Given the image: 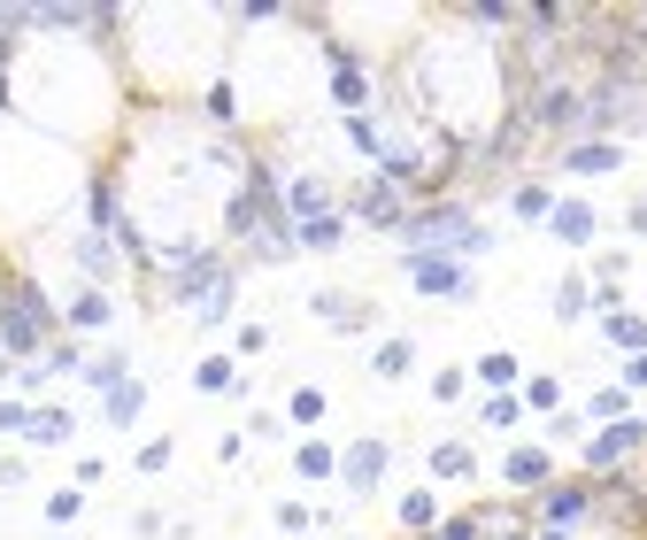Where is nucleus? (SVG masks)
<instances>
[{"instance_id":"f257e3e1","label":"nucleus","mask_w":647,"mask_h":540,"mask_svg":"<svg viewBox=\"0 0 647 540\" xmlns=\"http://www.w3.org/2000/svg\"><path fill=\"white\" fill-rule=\"evenodd\" d=\"M401 240H409V255H485L493 240H485V224L463 208V201H432V208H409L401 216Z\"/></svg>"},{"instance_id":"f03ea898","label":"nucleus","mask_w":647,"mask_h":540,"mask_svg":"<svg viewBox=\"0 0 647 540\" xmlns=\"http://www.w3.org/2000/svg\"><path fill=\"white\" fill-rule=\"evenodd\" d=\"M47 333H54V302L39 286H8V302H0V348L8 356H39Z\"/></svg>"},{"instance_id":"7ed1b4c3","label":"nucleus","mask_w":647,"mask_h":540,"mask_svg":"<svg viewBox=\"0 0 647 540\" xmlns=\"http://www.w3.org/2000/svg\"><path fill=\"white\" fill-rule=\"evenodd\" d=\"M401 271H409L417 294H471V271L455 255H401Z\"/></svg>"},{"instance_id":"20e7f679","label":"nucleus","mask_w":647,"mask_h":540,"mask_svg":"<svg viewBox=\"0 0 647 540\" xmlns=\"http://www.w3.org/2000/svg\"><path fill=\"white\" fill-rule=\"evenodd\" d=\"M633 448H647V425H640V417H617L609 432H594V440H586V471H617Z\"/></svg>"},{"instance_id":"39448f33","label":"nucleus","mask_w":647,"mask_h":540,"mask_svg":"<svg viewBox=\"0 0 647 540\" xmlns=\"http://www.w3.org/2000/svg\"><path fill=\"white\" fill-rule=\"evenodd\" d=\"M331 101H339L347 116H370V70H362L347 47H331Z\"/></svg>"},{"instance_id":"423d86ee","label":"nucleus","mask_w":647,"mask_h":540,"mask_svg":"<svg viewBox=\"0 0 647 540\" xmlns=\"http://www.w3.org/2000/svg\"><path fill=\"white\" fill-rule=\"evenodd\" d=\"M386 463H393V448H386V440H355V448L339 456V479H347V495H370V487L386 479Z\"/></svg>"},{"instance_id":"0eeeda50","label":"nucleus","mask_w":647,"mask_h":540,"mask_svg":"<svg viewBox=\"0 0 647 540\" xmlns=\"http://www.w3.org/2000/svg\"><path fill=\"white\" fill-rule=\"evenodd\" d=\"M355 216H362V224H393V232H401V216H409V208H401V185L386 179V171H378V179H362Z\"/></svg>"},{"instance_id":"6e6552de","label":"nucleus","mask_w":647,"mask_h":540,"mask_svg":"<svg viewBox=\"0 0 647 540\" xmlns=\"http://www.w3.org/2000/svg\"><path fill=\"white\" fill-rule=\"evenodd\" d=\"M617 163H625L617 140H578V147H563V171H578V179H602V171H617Z\"/></svg>"},{"instance_id":"1a4fd4ad","label":"nucleus","mask_w":647,"mask_h":540,"mask_svg":"<svg viewBox=\"0 0 647 540\" xmlns=\"http://www.w3.org/2000/svg\"><path fill=\"white\" fill-rule=\"evenodd\" d=\"M70 432H78V417H70L62 401H39V409H31V425H23V440H31V448H62Z\"/></svg>"},{"instance_id":"9d476101","label":"nucleus","mask_w":647,"mask_h":540,"mask_svg":"<svg viewBox=\"0 0 647 540\" xmlns=\"http://www.w3.org/2000/svg\"><path fill=\"white\" fill-rule=\"evenodd\" d=\"M109 317H116V302H109V286H85V294H78V302L62 309V325H70V333H101Z\"/></svg>"},{"instance_id":"9b49d317","label":"nucleus","mask_w":647,"mask_h":540,"mask_svg":"<svg viewBox=\"0 0 647 540\" xmlns=\"http://www.w3.org/2000/svg\"><path fill=\"white\" fill-rule=\"evenodd\" d=\"M586 510H594V487H547V495H540V518H547V526H571V518H586Z\"/></svg>"},{"instance_id":"f8f14e48","label":"nucleus","mask_w":647,"mask_h":540,"mask_svg":"<svg viewBox=\"0 0 647 540\" xmlns=\"http://www.w3.org/2000/svg\"><path fill=\"white\" fill-rule=\"evenodd\" d=\"M547 224H555V240H563V247H586V240H594V208H586V201H555V216H547Z\"/></svg>"},{"instance_id":"ddd939ff","label":"nucleus","mask_w":647,"mask_h":540,"mask_svg":"<svg viewBox=\"0 0 647 540\" xmlns=\"http://www.w3.org/2000/svg\"><path fill=\"white\" fill-rule=\"evenodd\" d=\"M501 479H509V487H524V495H532V487H540V479H547V448H509V456H501Z\"/></svg>"},{"instance_id":"4468645a","label":"nucleus","mask_w":647,"mask_h":540,"mask_svg":"<svg viewBox=\"0 0 647 540\" xmlns=\"http://www.w3.org/2000/svg\"><path fill=\"white\" fill-rule=\"evenodd\" d=\"M78 271L101 278V286L116 278V247H109V232H85V240H78Z\"/></svg>"},{"instance_id":"2eb2a0df","label":"nucleus","mask_w":647,"mask_h":540,"mask_svg":"<svg viewBox=\"0 0 647 540\" xmlns=\"http://www.w3.org/2000/svg\"><path fill=\"white\" fill-rule=\"evenodd\" d=\"M286 216H294V224H309V216H331L324 185H317V179H294V185H286Z\"/></svg>"},{"instance_id":"dca6fc26","label":"nucleus","mask_w":647,"mask_h":540,"mask_svg":"<svg viewBox=\"0 0 647 540\" xmlns=\"http://www.w3.org/2000/svg\"><path fill=\"white\" fill-rule=\"evenodd\" d=\"M602 333H609L625 356H640V348H647V317H633V309H609V317H602Z\"/></svg>"},{"instance_id":"f3484780","label":"nucleus","mask_w":647,"mask_h":540,"mask_svg":"<svg viewBox=\"0 0 647 540\" xmlns=\"http://www.w3.org/2000/svg\"><path fill=\"white\" fill-rule=\"evenodd\" d=\"M586 309H594V286H586V278H563V286H555V317H563V325H578Z\"/></svg>"},{"instance_id":"a211bd4d","label":"nucleus","mask_w":647,"mask_h":540,"mask_svg":"<svg viewBox=\"0 0 647 540\" xmlns=\"http://www.w3.org/2000/svg\"><path fill=\"white\" fill-rule=\"evenodd\" d=\"M140 409H147V386H140V378H124V386H109V425H132Z\"/></svg>"},{"instance_id":"6ab92c4d","label":"nucleus","mask_w":647,"mask_h":540,"mask_svg":"<svg viewBox=\"0 0 647 540\" xmlns=\"http://www.w3.org/2000/svg\"><path fill=\"white\" fill-rule=\"evenodd\" d=\"M509 208H516L524 224H540V216H555V193H547V185H516V193H509Z\"/></svg>"},{"instance_id":"aec40b11","label":"nucleus","mask_w":647,"mask_h":540,"mask_svg":"<svg viewBox=\"0 0 647 540\" xmlns=\"http://www.w3.org/2000/svg\"><path fill=\"white\" fill-rule=\"evenodd\" d=\"M432 471H440V479H471V471H479V456H471L463 440H448V448H432Z\"/></svg>"},{"instance_id":"412c9836","label":"nucleus","mask_w":647,"mask_h":540,"mask_svg":"<svg viewBox=\"0 0 647 540\" xmlns=\"http://www.w3.org/2000/svg\"><path fill=\"white\" fill-rule=\"evenodd\" d=\"M401 526H409V533H432V526H440V502H432V495H401Z\"/></svg>"},{"instance_id":"4be33fe9","label":"nucleus","mask_w":647,"mask_h":540,"mask_svg":"<svg viewBox=\"0 0 647 540\" xmlns=\"http://www.w3.org/2000/svg\"><path fill=\"white\" fill-rule=\"evenodd\" d=\"M85 208H93V232H109V224H116V185L93 179V185H85Z\"/></svg>"},{"instance_id":"5701e85b","label":"nucleus","mask_w":647,"mask_h":540,"mask_svg":"<svg viewBox=\"0 0 647 540\" xmlns=\"http://www.w3.org/2000/svg\"><path fill=\"white\" fill-rule=\"evenodd\" d=\"M232 378H239V370H232V356H201V370H193V386H201V394H224Z\"/></svg>"},{"instance_id":"b1692460","label":"nucleus","mask_w":647,"mask_h":540,"mask_svg":"<svg viewBox=\"0 0 647 540\" xmlns=\"http://www.w3.org/2000/svg\"><path fill=\"white\" fill-rule=\"evenodd\" d=\"M339 232H347L339 216H309V224H301V247H317V255H331V247H339Z\"/></svg>"},{"instance_id":"393cba45","label":"nucleus","mask_w":647,"mask_h":540,"mask_svg":"<svg viewBox=\"0 0 647 540\" xmlns=\"http://www.w3.org/2000/svg\"><path fill=\"white\" fill-rule=\"evenodd\" d=\"M294 463H301V479H331V471H339V456H331L324 440H301V456H294Z\"/></svg>"},{"instance_id":"a878e982","label":"nucleus","mask_w":647,"mask_h":540,"mask_svg":"<svg viewBox=\"0 0 647 540\" xmlns=\"http://www.w3.org/2000/svg\"><path fill=\"white\" fill-rule=\"evenodd\" d=\"M208 124H239V93H232V78L208 85Z\"/></svg>"},{"instance_id":"bb28decb","label":"nucleus","mask_w":647,"mask_h":540,"mask_svg":"<svg viewBox=\"0 0 647 540\" xmlns=\"http://www.w3.org/2000/svg\"><path fill=\"white\" fill-rule=\"evenodd\" d=\"M409 363H417V348H409V340H386V348H378V363H370V370H378V378H401Z\"/></svg>"},{"instance_id":"cd10ccee","label":"nucleus","mask_w":647,"mask_h":540,"mask_svg":"<svg viewBox=\"0 0 647 540\" xmlns=\"http://www.w3.org/2000/svg\"><path fill=\"white\" fill-rule=\"evenodd\" d=\"M85 378H93V386H101V394H109V386H124V378H132V370H124V356H101V363H85Z\"/></svg>"},{"instance_id":"c85d7f7f","label":"nucleus","mask_w":647,"mask_h":540,"mask_svg":"<svg viewBox=\"0 0 647 540\" xmlns=\"http://www.w3.org/2000/svg\"><path fill=\"white\" fill-rule=\"evenodd\" d=\"M516 409H524L516 394H493V401H485V425H493V432H509V425H516Z\"/></svg>"},{"instance_id":"c756f323","label":"nucleus","mask_w":647,"mask_h":540,"mask_svg":"<svg viewBox=\"0 0 647 540\" xmlns=\"http://www.w3.org/2000/svg\"><path fill=\"white\" fill-rule=\"evenodd\" d=\"M286 409H294V425H317V417H324V394H317V386H301Z\"/></svg>"},{"instance_id":"7c9ffc66","label":"nucleus","mask_w":647,"mask_h":540,"mask_svg":"<svg viewBox=\"0 0 647 540\" xmlns=\"http://www.w3.org/2000/svg\"><path fill=\"white\" fill-rule=\"evenodd\" d=\"M479 378L485 386H509L516 378V356H479Z\"/></svg>"},{"instance_id":"2f4dec72","label":"nucleus","mask_w":647,"mask_h":540,"mask_svg":"<svg viewBox=\"0 0 647 540\" xmlns=\"http://www.w3.org/2000/svg\"><path fill=\"white\" fill-rule=\"evenodd\" d=\"M524 401H532V409H555V401H563V386H555V378H532V386H524Z\"/></svg>"},{"instance_id":"473e14b6","label":"nucleus","mask_w":647,"mask_h":540,"mask_svg":"<svg viewBox=\"0 0 647 540\" xmlns=\"http://www.w3.org/2000/svg\"><path fill=\"white\" fill-rule=\"evenodd\" d=\"M625 394H633V386H602V394H594V417H625Z\"/></svg>"},{"instance_id":"72a5a7b5","label":"nucleus","mask_w":647,"mask_h":540,"mask_svg":"<svg viewBox=\"0 0 647 540\" xmlns=\"http://www.w3.org/2000/svg\"><path fill=\"white\" fill-rule=\"evenodd\" d=\"M23 425H31V409H23L16 394H0V432H23Z\"/></svg>"},{"instance_id":"f704fd0d","label":"nucleus","mask_w":647,"mask_h":540,"mask_svg":"<svg viewBox=\"0 0 647 540\" xmlns=\"http://www.w3.org/2000/svg\"><path fill=\"white\" fill-rule=\"evenodd\" d=\"M625 386H647V348H640L633 363H625Z\"/></svg>"},{"instance_id":"c9c22d12","label":"nucleus","mask_w":647,"mask_h":540,"mask_svg":"<svg viewBox=\"0 0 647 540\" xmlns=\"http://www.w3.org/2000/svg\"><path fill=\"white\" fill-rule=\"evenodd\" d=\"M633 232H640V240H647V201H640V208H633Z\"/></svg>"},{"instance_id":"e433bc0d","label":"nucleus","mask_w":647,"mask_h":540,"mask_svg":"<svg viewBox=\"0 0 647 540\" xmlns=\"http://www.w3.org/2000/svg\"><path fill=\"white\" fill-rule=\"evenodd\" d=\"M0 109H8V78H0Z\"/></svg>"},{"instance_id":"4c0bfd02","label":"nucleus","mask_w":647,"mask_h":540,"mask_svg":"<svg viewBox=\"0 0 647 540\" xmlns=\"http://www.w3.org/2000/svg\"><path fill=\"white\" fill-rule=\"evenodd\" d=\"M0 378H8V348H0Z\"/></svg>"},{"instance_id":"58836bf2","label":"nucleus","mask_w":647,"mask_h":540,"mask_svg":"<svg viewBox=\"0 0 647 540\" xmlns=\"http://www.w3.org/2000/svg\"><path fill=\"white\" fill-rule=\"evenodd\" d=\"M0 302H8V286H0Z\"/></svg>"}]
</instances>
